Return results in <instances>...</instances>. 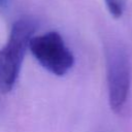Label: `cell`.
<instances>
[{"label":"cell","mask_w":132,"mask_h":132,"mask_svg":"<svg viewBox=\"0 0 132 132\" xmlns=\"http://www.w3.org/2000/svg\"><path fill=\"white\" fill-rule=\"evenodd\" d=\"M107 97L110 109L121 114L125 109L131 91V63L126 50L111 44L105 50Z\"/></svg>","instance_id":"7a4b0ae2"},{"label":"cell","mask_w":132,"mask_h":132,"mask_svg":"<svg viewBox=\"0 0 132 132\" xmlns=\"http://www.w3.org/2000/svg\"><path fill=\"white\" fill-rule=\"evenodd\" d=\"M8 3H9V0H0V7H2V8L7 7Z\"/></svg>","instance_id":"5b68a950"},{"label":"cell","mask_w":132,"mask_h":132,"mask_svg":"<svg viewBox=\"0 0 132 132\" xmlns=\"http://www.w3.org/2000/svg\"><path fill=\"white\" fill-rule=\"evenodd\" d=\"M35 30L36 24L29 19H21L12 25L7 42L0 50L1 92L8 93L13 89Z\"/></svg>","instance_id":"6da1fadb"},{"label":"cell","mask_w":132,"mask_h":132,"mask_svg":"<svg viewBox=\"0 0 132 132\" xmlns=\"http://www.w3.org/2000/svg\"><path fill=\"white\" fill-rule=\"evenodd\" d=\"M109 13L114 18L119 19L123 15L125 10V0H104Z\"/></svg>","instance_id":"277c9868"},{"label":"cell","mask_w":132,"mask_h":132,"mask_svg":"<svg viewBox=\"0 0 132 132\" xmlns=\"http://www.w3.org/2000/svg\"><path fill=\"white\" fill-rule=\"evenodd\" d=\"M29 50L40 66L56 76L67 74L74 65L72 52L56 31L33 36Z\"/></svg>","instance_id":"3957f363"}]
</instances>
